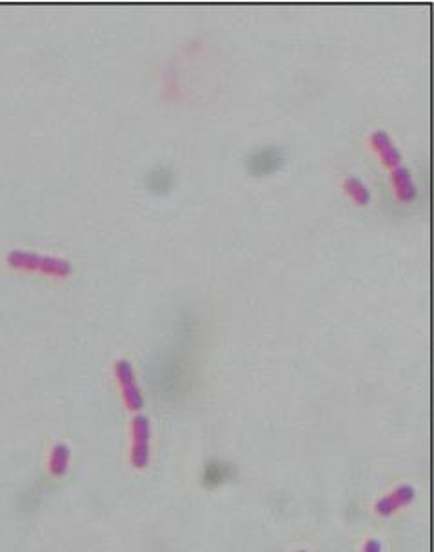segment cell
<instances>
[{
  "label": "cell",
  "mask_w": 434,
  "mask_h": 552,
  "mask_svg": "<svg viewBox=\"0 0 434 552\" xmlns=\"http://www.w3.org/2000/svg\"><path fill=\"white\" fill-rule=\"evenodd\" d=\"M8 266L11 269L42 273V275L48 276H59V278H64V276H68L71 273V263L66 259L22 249L11 251L8 254Z\"/></svg>",
  "instance_id": "cell-1"
},
{
  "label": "cell",
  "mask_w": 434,
  "mask_h": 552,
  "mask_svg": "<svg viewBox=\"0 0 434 552\" xmlns=\"http://www.w3.org/2000/svg\"><path fill=\"white\" fill-rule=\"evenodd\" d=\"M151 458V423L144 414L131 421V463L136 469L147 467Z\"/></svg>",
  "instance_id": "cell-2"
},
{
  "label": "cell",
  "mask_w": 434,
  "mask_h": 552,
  "mask_svg": "<svg viewBox=\"0 0 434 552\" xmlns=\"http://www.w3.org/2000/svg\"><path fill=\"white\" fill-rule=\"evenodd\" d=\"M115 376H117V382L120 385V393H122V398L126 402L127 409L129 411H140L144 407V394H142L131 363L127 360H118L115 363Z\"/></svg>",
  "instance_id": "cell-3"
},
{
  "label": "cell",
  "mask_w": 434,
  "mask_h": 552,
  "mask_svg": "<svg viewBox=\"0 0 434 552\" xmlns=\"http://www.w3.org/2000/svg\"><path fill=\"white\" fill-rule=\"evenodd\" d=\"M285 162V153L280 147H263V150H256L251 157L247 159V168L253 175H269L273 171L284 166Z\"/></svg>",
  "instance_id": "cell-4"
},
{
  "label": "cell",
  "mask_w": 434,
  "mask_h": 552,
  "mask_svg": "<svg viewBox=\"0 0 434 552\" xmlns=\"http://www.w3.org/2000/svg\"><path fill=\"white\" fill-rule=\"evenodd\" d=\"M414 498H417V489L409 484H402L396 489L391 491L389 494H385L384 498L378 500L375 503V511L380 516H391L400 509L411 505Z\"/></svg>",
  "instance_id": "cell-5"
},
{
  "label": "cell",
  "mask_w": 434,
  "mask_h": 552,
  "mask_svg": "<svg viewBox=\"0 0 434 552\" xmlns=\"http://www.w3.org/2000/svg\"><path fill=\"white\" fill-rule=\"evenodd\" d=\"M69 462H71V449L66 444H57L53 445L50 453V460H48V467L50 472L55 478H60L68 472Z\"/></svg>",
  "instance_id": "cell-6"
},
{
  "label": "cell",
  "mask_w": 434,
  "mask_h": 552,
  "mask_svg": "<svg viewBox=\"0 0 434 552\" xmlns=\"http://www.w3.org/2000/svg\"><path fill=\"white\" fill-rule=\"evenodd\" d=\"M394 182H396V189H398V193L402 198L409 200L414 196V193H417V187H414V182H412L411 173H409L407 169L402 168L394 173Z\"/></svg>",
  "instance_id": "cell-7"
},
{
  "label": "cell",
  "mask_w": 434,
  "mask_h": 552,
  "mask_svg": "<svg viewBox=\"0 0 434 552\" xmlns=\"http://www.w3.org/2000/svg\"><path fill=\"white\" fill-rule=\"evenodd\" d=\"M349 191H351V195L360 196V200H362L363 204L369 202V191H367V187L363 186L358 178H351V180H349Z\"/></svg>",
  "instance_id": "cell-8"
},
{
  "label": "cell",
  "mask_w": 434,
  "mask_h": 552,
  "mask_svg": "<svg viewBox=\"0 0 434 552\" xmlns=\"http://www.w3.org/2000/svg\"><path fill=\"white\" fill-rule=\"evenodd\" d=\"M362 552H382V544L378 539H369V542L363 545Z\"/></svg>",
  "instance_id": "cell-9"
},
{
  "label": "cell",
  "mask_w": 434,
  "mask_h": 552,
  "mask_svg": "<svg viewBox=\"0 0 434 552\" xmlns=\"http://www.w3.org/2000/svg\"><path fill=\"white\" fill-rule=\"evenodd\" d=\"M298 552H308V551H298Z\"/></svg>",
  "instance_id": "cell-10"
}]
</instances>
